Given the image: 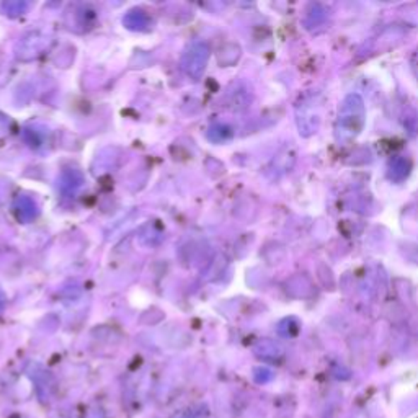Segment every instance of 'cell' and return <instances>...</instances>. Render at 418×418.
Listing matches in <instances>:
<instances>
[{
  "mask_svg": "<svg viewBox=\"0 0 418 418\" xmlns=\"http://www.w3.org/2000/svg\"><path fill=\"white\" fill-rule=\"evenodd\" d=\"M366 124V107L359 93H348L338 108L335 121V139L338 142H352L361 134Z\"/></svg>",
  "mask_w": 418,
  "mask_h": 418,
  "instance_id": "cell-1",
  "label": "cell"
},
{
  "mask_svg": "<svg viewBox=\"0 0 418 418\" xmlns=\"http://www.w3.org/2000/svg\"><path fill=\"white\" fill-rule=\"evenodd\" d=\"M209 59V47L203 41L193 43L185 51L182 57V67L183 71L193 79H201L204 74V69L208 66Z\"/></svg>",
  "mask_w": 418,
  "mask_h": 418,
  "instance_id": "cell-2",
  "label": "cell"
},
{
  "mask_svg": "<svg viewBox=\"0 0 418 418\" xmlns=\"http://www.w3.org/2000/svg\"><path fill=\"white\" fill-rule=\"evenodd\" d=\"M47 43H50V40H47L46 35H40L38 31H35V33H30L22 40V43L18 45L17 56L23 61L33 59V57L40 56L46 50Z\"/></svg>",
  "mask_w": 418,
  "mask_h": 418,
  "instance_id": "cell-3",
  "label": "cell"
},
{
  "mask_svg": "<svg viewBox=\"0 0 418 418\" xmlns=\"http://www.w3.org/2000/svg\"><path fill=\"white\" fill-rule=\"evenodd\" d=\"M412 172V162L404 156H394L388 162V178L394 183H402L409 178Z\"/></svg>",
  "mask_w": 418,
  "mask_h": 418,
  "instance_id": "cell-4",
  "label": "cell"
},
{
  "mask_svg": "<svg viewBox=\"0 0 418 418\" xmlns=\"http://www.w3.org/2000/svg\"><path fill=\"white\" fill-rule=\"evenodd\" d=\"M255 354L262 359H268V361H278L283 358L284 350L277 342L262 340L255 345Z\"/></svg>",
  "mask_w": 418,
  "mask_h": 418,
  "instance_id": "cell-5",
  "label": "cell"
},
{
  "mask_svg": "<svg viewBox=\"0 0 418 418\" xmlns=\"http://www.w3.org/2000/svg\"><path fill=\"white\" fill-rule=\"evenodd\" d=\"M13 209H15V216H17V219L23 222L35 219L36 214H38L36 204L33 203V199L28 197H20L17 201H15Z\"/></svg>",
  "mask_w": 418,
  "mask_h": 418,
  "instance_id": "cell-6",
  "label": "cell"
},
{
  "mask_svg": "<svg viewBox=\"0 0 418 418\" xmlns=\"http://www.w3.org/2000/svg\"><path fill=\"white\" fill-rule=\"evenodd\" d=\"M124 23L131 30H144L147 23H149V18L144 12H129L126 15Z\"/></svg>",
  "mask_w": 418,
  "mask_h": 418,
  "instance_id": "cell-7",
  "label": "cell"
},
{
  "mask_svg": "<svg viewBox=\"0 0 418 418\" xmlns=\"http://www.w3.org/2000/svg\"><path fill=\"white\" fill-rule=\"evenodd\" d=\"M312 12L308 13V26H315V25H320L324 23V20L327 18V13H325V8L322 7V5L315 4L312 5Z\"/></svg>",
  "mask_w": 418,
  "mask_h": 418,
  "instance_id": "cell-8",
  "label": "cell"
},
{
  "mask_svg": "<svg viewBox=\"0 0 418 418\" xmlns=\"http://www.w3.org/2000/svg\"><path fill=\"white\" fill-rule=\"evenodd\" d=\"M279 335L283 337H294L299 330V324L296 322V319H286L279 324Z\"/></svg>",
  "mask_w": 418,
  "mask_h": 418,
  "instance_id": "cell-9",
  "label": "cell"
},
{
  "mask_svg": "<svg viewBox=\"0 0 418 418\" xmlns=\"http://www.w3.org/2000/svg\"><path fill=\"white\" fill-rule=\"evenodd\" d=\"M4 10L7 12L5 15L15 17V15H22L25 12L26 4H23V2H8V4H4Z\"/></svg>",
  "mask_w": 418,
  "mask_h": 418,
  "instance_id": "cell-10",
  "label": "cell"
},
{
  "mask_svg": "<svg viewBox=\"0 0 418 418\" xmlns=\"http://www.w3.org/2000/svg\"><path fill=\"white\" fill-rule=\"evenodd\" d=\"M273 378V374H272V371H269V369H265V368H258V369H255V381L257 383H268L269 379Z\"/></svg>",
  "mask_w": 418,
  "mask_h": 418,
  "instance_id": "cell-11",
  "label": "cell"
},
{
  "mask_svg": "<svg viewBox=\"0 0 418 418\" xmlns=\"http://www.w3.org/2000/svg\"><path fill=\"white\" fill-rule=\"evenodd\" d=\"M86 418H108V417H107V414H105V412L102 409H90L87 412Z\"/></svg>",
  "mask_w": 418,
  "mask_h": 418,
  "instance_id": "cell-12",
  "label": "cell"
},
{
  "mask_svg": "<svg viewBox=\"0 0 418 418\" xmlns=\"http://www.w3.org/2000/svg\"><path fill=\"white\" fill-rule=\"evenodd\" d=\"M5 131H7V120L0 115V134H4Z\"/></svg>",
  "mask_w": 418,
  "mask_h": 418,
  "instance_id": "cell-13",
  "label": "cell"
}]
</instances>
